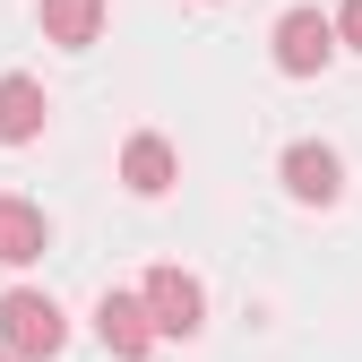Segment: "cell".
Returning <instances> with one entry per match:
<instances>
[{"label": "cell", "mask_w": 362, "mask_h": 362, "mask_svg": "<svg viewBox=\"0 0 362 362\" xmlns=\"http://www.w3.org/2000/svg\"><path fill=\"white\" fill-rule=\"evenodd\" d=\"M0 345H9L18 362H52V354L69 345V320H61V302H52V293H35V285L0 293Z\"/></svg>", "instance_id": "6da1fadb"}, {"label": "cell", "mask_w": 362, "mask_h": 362, "mask_svg": "<svg viewBox=\"0 0 362 362\" xmlns=\"http://www.w3.org/2000/svg\"><path fill=\"white\" fill-rule=\"evenodd\" d=\"M337 18H320V9H285L276 18V35H267V52H276V69L285 78H320L328 61H337Z\"/></svg>", "instance_id": "7a4b0ae2"}, {"label": "cell", "mask_w": 362, "mask_h": 362, "mask_svg": "<svg viewBox=\"0 0 362 362\" xmlns=\"http://www.w3.org/2000/svg\"><path fill=\"white\" fill-rule=\"evenodd\" d=\"M139 293H147V310H156L164 337H199V328H207V293H199L190 267H147Z\"/></svg>", "instance_id": "3957f363"}, {"label": "cell", "mask_w": 362, "mask_h": 362, "mask_svg": "<svg viewBox=\"0 0 362 362\" xmlns=\"http://www.w3.org/2000/svg\"><path fill=\"white\" fill-rule=\"evenodd\" d=\"M95 337H104V345H112L121 362H147L164 328H156V310H147V293H104V302H95Z\"/></svg>", "instance_id": "277c9868"}, {"label": "cell", "mask_w": 362, "mask_h": 362, "mask_svg": "<svg viewBox=\"0 0 362 362\" xmlns=\"http://www.w3.org/2000/svg\"><path fill=\"white\" fill-rule=\"evenodd\" d=\"M285 190L302 199V207H337L345 199V164H337V147H320V139H302V147H285Z\"/></svg>", "instance_id": "5b68a950"}, {"label": "cell", "mask_w": 362, "mask_h": 362, "mask_svg": "<svg viewBox=\"0 0 362 362\" xmlns=\"http://www.w3.org/2000/svg\"><path fill=\"white\" fill-rule=\"evenodd\" d=\"M43 121H52V104H43V86L26 69L0 78V147H35L43 139Z\"/></svg>", "instance_id": "8992f818"}, {"label": "cell", "mask_w": 362, "mask_h": 362, "mask_svg": "<svg viewBox=\"0 0 362 362\" xmlns=\"http://www.w3.org/2000/svg\"><path fill=\"white\" fill-rule=\"evenodd\" d=\"M43 242H52L43 207H35V199H18V190H0V267H35V259H43Z\"/></svg>", "instance_id": "52a82bcc"}, {"label": "cell", "mask_w": 362, "mask_h": 362, "mask_svg": "<svg viewBox=\"0 0 362 362\" xmlns=\"http://www.w3.org/2000/svg\"><path fill=\"white\" fill-rule=\"evenodd\" d=\"M121 181L139 199H164L173 181H181V156H173V139H156V129H139V139L121 147Z\"/></svg>", "instance_id": "ba28073f"}, {"label": "cell", "mask_w": 362, "mask_h": 362, "mask_svg": "<svg viewBox=\"0 0 362 362\" xmlns=\"http://www.w3.org/2000/svg\"><path fill=\"white\" fill-rule=\"evenodd\" d=\"M35 18H43V35H52L61 52H86V43L104 35V0H43Z\"/></svg>", "instance_id": "9c48e42d"}, {"label": "cell", "mask_w": 362, "mask_h": 362, "mask_svg": "<svg viewBox=\"0 0 362 362\" xmlns=\"http://www.w3.org/2000/svg\"><path fill=\"white\" fill-rule=\"evenodd\" d=\"M337 35H345V52H362V0H345V9H337Z\"/></svg>", "instance_id": "30bf717a"}, {"label": "cell", "mask_w": 362, "mask_h": 362, "mask_svg": "<svg viewBox=\"0 0 362 362\" xmlns=\"http://www.w3.org/2000/svg\"><path fill=\"white\" fill-rule=\"evenodd\" d=\"M0 362H18V354H9V345H0Z\"/></svg>", "instance_id": "8fae6325"}]
</instances>
